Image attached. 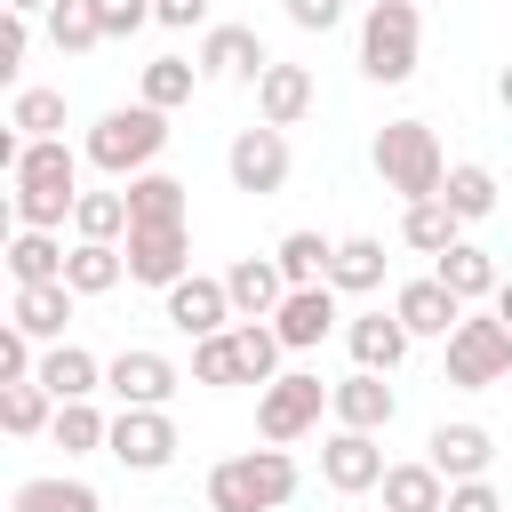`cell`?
<instances>
[{"label": "cell", "instance_id": "2e32d148", "mask_svg": "<svg viewBox=\"0 0 512 512\" xmlns=\"http://www.w3.org/2000/svg\"><path fill=\"white\" fill-rule=\"evenodd\" d=\"M336 320H344V312H336V288H328V280L288 288V296H280V312H272V328H280V344H288V352H312L320 336H336Z\"/></svg>", "mask_w": 512, "mask_h": 512}, {"label": "cell", "instance_id": "83f0119b", "mask_svg": "<svg viewBox=\"0 0 512 512\" xmlns=\"http://www.w3.org/2000/svg\"><path fill=\"white\" fill-rule=\"evenodd\" d=\"M8 512H104V496L88 480H72V472H40V480H16Z\"/></svg>", "mask_w": 512, "mask_h": 512}, {"label": "cell", "instance_id": "52a82bcc", "mask_svg": "<svg viewBox=\"0 0 512 512\" xmlns=\"http://www.w3.org/2000/svg\"><path fill=\"white\" fill-rule=\"evenodd\" d=\"M320 408H328V384L312 376V368H280L272 384H256V432L264 440H304V432H320Z\"/></svg>", "mask_w": 512, "mask_h": 512}, {"label": "cell", "instance_id": "6da1fadb", "mask_svg": "<svg viewBox=\"0 0 512 512\" xmlns=\"http://www.w3.org/2000/svg\"><path fill=\"white\" fill-rule=\"evenodd\" d=\"M80 160L88 152H72L64 136H24V152H16V168H8V208H16V224H40V232H64V216L80 208Z\"/></svg>", "mask_w": 512, "mask_h": 512}, {"label": "cell", "instance_id": "681fc988", "mask_svg": "<svg viewBox=\"0 0 512 512\" xmlns=\"http://www.w3.org/2000/svg\"><path fill=\"white\" fill-rule=\"evenodd\" d=\"M0 8H16V16H48V0H0Z\"/></svg>", "mask_w": 512, "mask_h": 512}, {"label": "cell", "instance_id": "bcb514c9", "mask_svg": "<svg viewBox=\"0 0 512 512\" xmlns=\"http://www.w3.org/2000/svg\"><path fill=\"white\" fill-rule=\"evenodd\" d=\"M448 512H504V496L488 480H448Z\"/></svg>", "mask_w": 512, "mask_h": 512}, {"label": "cell", "instance_id": "836d02e7", "mask_svg": "<svg viewBox=\"0 0 512 512\" xmlns=\"http://www.w3.org/2000/svg\"><path fill=\"white\" fill-rule=\"evenodd\" d=\"M48 432H56L64 456H96V448L112 440V416H104L96 400H56V424H48Z\"/></svg>", "mask_w": 512, "mask_h": 512}, {"label": "cell", "instance_id": "cb8c5ba5", "mask_svg": "<svg viewBox=\"0 0 512 512\" xmlns=\"http://www.w3.org/2000/svg\"><path fill=\"white\" fill-rule=\"evenodd\" d=\"M384 240L376 232H352V240H336V256H328V288L336 296H376L384 288Z\"/></svg>", "mask_w": 512, "mask_h": 512}, {"label": "cell", "instance_id": "44dd1931", "mask_svg": "<svg viewBox=\"0 0 512 512\" xmlns=\"http://www.w3.org/2000/svg\"><path fill=\"white\" fill-rule=\"evenodd\" d=\"M424 456H432L448 480H488V464H496V440H488V424H432Z\"/></svg>", "mask_w": 512, "mask_h": 512}, {"label": "cell", "instance_id": "ffe728a7", "mask_svg": "<svg viewBox=\"0 0 512 512\" xmlns=\"http://www.w3.org/2000/svg\"><path fill=\"white\" fill-rule=\"evenodd\" d=\"M312 104H320V80H312V64H264V80H256V120H272V128H296Z\"/></svg>", "mask_w": 512, "mask_h": 512}, {"label": "cell", "instance_id": "7a4b0ae2", "mask_svg": "<svg viewBox=\"0 0 512 512\" xmlns=\"http://www.w3.org/2000/svg\"><path fill=\"white\" fill-rule=\"evenodd\" d=\"M288 496H296V456L280 440L208 464V512H280Z\"/></svg>", "mask_w": 512, "mask_h": 512}, {"label": "cell", "instance_id": "4fadbf2b", "mask_svg": "<svg viewBox=\"0 0 512 512\" xmlns=\"http://www.w3.org/2000/svg\"><path fill=\"white\" fill-rule=\"evenodd\" d=\"M320 480H328L336 496H368V488H384V448H376V432L336 424V432L320 440Z\"/></svg>", "mask_w": 512, "mask_h": 512}, {"label": "cell", "instance_id": "3957f363", "mask_svg": "<svg viewBox=\"0 0 512 512\" xmlns=\"http://www.w3.org/2000/svg\"><path fill=\"white\" fill-rule=\"evenodd\" d=\"M80 152H88V168H104V176H120V184H128V176H144V168L168 152V112H160V104H144V96H136V104H112V112L88 128V144H80Z\"/></svg>", "mask_w": 512, "mask_h": 512}, {"label": "cell", "instance_id": "f35d334b", "mask_svg": "<svg viewBox=\"0 0 512 512\" xmlns=\"http://www.w3.org/2000/svg\"><path fill=\"white\" fill-rule=\"evenodd\" d=\"M128 192H80V208H72V232L80 240H128Z\"/></svg>", "mask_w": 512, "mask_h": 512}, {"label": "cell", "instance_id": "8fae6325", "mask_svg": "<svg viewBox=\"0 0 512 512\" xmlns=\"http://www.w3.org/2000/svg\"><path fill=\"white\" fill-rule=\"evenodd\" d=\"M128 280L136 288H176L192 272V224H128Z\"/></svg>", "mask_w": 512, "mask_h": 512}, {"label": "cell", "instance_id": "60d3db41", "mask_svg": "<svg viewBox=\"0 0 512 512\" xmlns=\"http://www.w3.org/2000/svg\"><path fill=\"white\" fill-rule=\"evenodd\" d=\"M16 376H40V336H24L16 320L0 328V384H16Z\"/></svg>", "mask_w": 512, "mask_h": 512}, {"label": "cell", "instance_id": "b9f144b4", "mask_svg": "<svg viewBox=\"0 0 512 512\" xmlns=\"http://www.w3.org/2000/svg\"><path fill=\"white\" fill-rule=\"evenodd\" d=\"M96 24H104V40H128L152 24V0H96Z\"/></svg>", "mask_w": 512, "mask_h": 512}, {"label": "cell", "instance_id": "d4e9b609", "mask_svg": "<svg viewBox=\"0 0 512 512\" xmlns=\"http://www.w3.org/2000/svg\"><path fill=\"white\" fill-rule=\"evenodd\" d=\"M384 512H448V472L432 456L384 464Z\"/></svg>", "mask_w": 512, "mask_h": 512}, {"label": "cell", "instance_id": "4dcf8cb0", "mask_svg": "<svg viewBox=\"0 0 512 512\" xmlns=\"http://www.w3.org/2000/svg\"><path fill=\"white\" fill-rule=\"evenodd\" d=\"M120 192H128V216H136V224H184V184H176L168 168H144V176H128Z\"/></svg>", "mask_w": 512, "mask_h": 512}, {"label": "cell", "instance_id": "5bb4252c", "mask_svg": "<svg viewBox=\"0 0 512 512\" xmlns=\"http://www.w3.org/2000/svg\"><path fill=\"white\" fill-rule=\"evenodd\" d=\"M192 64H200V80H248V88H256L272 56H264L256 24H208V32H200V56H192Z\"/></svg>", "mask_w": 512, "mask_h": 512}, {"label": "cell", "instance_id": "4316f807", "mask_svg": "<svg viewBox=\"0 0 512 512\" xmlns=\"http://www.w3.org/2000/svg\"><path fill=\"white\" fill-rule=\"evenodd\" d=\"M64 280H72L80 296H112V288L128 280V248H120V240H72Z\"/></svg>", "mask_w": 512, "mask_h": 512}, {"label": "cell", "instance_id": "d590c367", "mask_svg": "<svg viewBox=\"0 0 512 512\" xmlns=\"http://www.w3.org/2000/svg\"><path fill=\"white\" fill-rule=\"evenodd\" d=\"M440 200H448L464 224H480V216H496V176H488L480 160H448V184H440Z\"/></svg>", "mask_w": 512, "mask_h": 512}, {"label": "cell", "instance_id": "7402d4cb", "mask_svg": "<svg viewBox=\"0 0 512 512\" xmlns=\"http://www.w3.org/2000/svg\"><path fill=\"white\" fill-rule=\"evenodd\" d=\"M224 288H232V312L240 320H272L280 296H288V272H280V256H240L224 272Z\"/></svg>", "mask_w": 512, "mask_h": 512}, {"label": "cell", "instance_id": "1f68e13d", "mask_svg": "<svg viewBox=\"0 0 512 512\" xmlns=\"http://www.w3.org/2000/svg\"><path fill=\"white\" fill-rule=\"evenodd\" d=\"M0 424H8L16 440L48 432V424H56V392H48L40 376H16V384H0Z\"/></svg>", "mask_w": 512, "mask_h": 512}, {"label": "cell", "instance_id": "484cf974", "mask_svg": "<svg viewBox=\"0 0 512 512\" xmlns=\"http://www.w3.org/2000/svg\"><path fill=\"white\" fill-rule=\"evenodd\" d=\"M400 240H408L416 256H448V248L464 240V216H456L440 192H432V200H408V208H400Z\"/></svg>", "mask_w": 512, "mask_h": 512}, {"label": "cell", "instance_id": "ba28073f", "mask_svg": "<svg viewBox=\"0 0 512 512\" xmlns=\"http://www.w3.org/2000/svg\"><path fill=\"white\" fill-rule=\"evenodd\" d=\"M176 384H184V368H176L168 352H152V344H120V352L104 360V392H112L120 408H168Z\"/></svg>", "mask_w": 512, "mask_h": 512}, {"label": "cell", "instance_id": "f546056e", "mask_svg": "<svg viewBox=\"0 0 512 512\" xmlns=\"http://www.w3.org/2000/svg\"><path fill=\"white\" fill-rule=\"evenodd\" d=\"M432 272H440L464 304H488V296H496V280H504V272H496V256H488L480 240H456L448 256H432Z\"/></svg>", "mask_w": 512, "mask_h": 512}, {"label": "cell", "instance_id": "f1b7e54d", "mask_svg": "<svg viewBox=\"0 0 512 512\" xmlns=\"http://www.w3.org/2000/svg\"><path fill=\"white\" fill-rule=\"evenodd\" d=\"M64 256H72V248H64L56 232H40V224H16V232H8V280H16V288H24V280H64Z\"/></svg>", "mask_w": 512, "mask_h": 512}, {"label": "cell", "instance_id": "ac0fdd59", "mask_svg": "<svg viewBox=\"0 0 512 512\" xmlns=\"http://www.w3.org/2000/svg\"><path fill=\"white\" fill-rule=\"evenodd\" d=\"M72 304H80V288H72V280H24V288L8 296V320H16L24 336H40V344H64Z\"/></svg>", "mask_w": 512, "mask_h": 512}, {"label": "cell", "instance_id": "e575fe53", "mask_svg": "<svg viewBox=\"0 0 512 512\" xmlns=\"http://www.w3.org/2000/svg\"><path fill=\"white\" fill-rule=\"evenodd\" d=\"M192 80H200V64H192V56H152V64L136 72V96H144V104H160V112H176V104H192Z\"/></svg>", "mask_w": 512, "mask_h": 512}, {"label": "cell", "instance_id": "ab89813d", "mask_svg": "<svg viewBox=\"0 0 512 512\" xmlns=\"http://www.w3.org/2000/svg\"><path fill=\"white\" fill-rule=\"evenodd\" d=\"M272 256H280L288 288H312V280H328V256H336V240H320V232H288Z\"/></svg>", "mask_w": 512, "mask_h": 512}, {"label": "cell", "instance_id": "7dc6e473", "mask_svg": "<svg viewBox=\"0 0 512 512\" xmlns=\"http://www.w3.org/2000/svg\"><path fill=\"white\" fill-rule=\"evenodd\" d=\"M488 304H496V320L512 328V280H496V296H488Z\"/></svg>", "mask_w": 512, "mask_h": 512}, {"label": "cell", "instance_id": "5b68a950", "mask_svg": "<svg viewBox=\"0 0 512 512\" xmlns=\"http://www.w3.org/2000/svg\"><path fill=\"white\" fill-rule=\"evenodd\" d=\"M416 48H424L416 0H368V8H360V72H368L376 88L416 80Z\"/></svg>", "mask_w": 512, "mask_h": 512}, {"label": "cell", "instance_id": "603a6c76", "mask_svg": "<svg viewBox=\"0 0 512 512\" xmlns=\"http://www.w3.org/2000/svg\"><path fill=\"white\" fill-rule=\"evenodd\" d=\"M40 384L56 392V400H96L104 392V360L88 352V344H40Z\"/></svg>", "mask_w": 512, "mask_h": 512}, {"label": "cell", "instance_id": "f907efd6", "mask_svg": "<svg viewBox=\"0 0 512 512\" xmlns=\"http://www.w3.org/2000/svg\"><path fill=\"white\" fill-rule=\"evenodd\" d=\"M504 392H512V384H504Z\"/></svg>", "mask_w": 512, "mask_h": 512}, {"label": "cell", "instance_id": "8992f818", "mask_svg": "<svg viewBox=\"0 0 512 512\" xmlns=\"http://www.w3.org/2000/svg\"><path fill=\"white\" fill-rule=\"evenodd\" d=\"M448 384L456 392H488V384H512V328L488 312H464L448 328Z\"/></svg>", "mask_w": 512, "mask_h": 512}, {"label": "cell", "instance_id": "e0dca14e", "mask_svg": "<svg viewBox=\"0 0 512 512\" xmlns=\"http://www.w3.org/2000/svg\"><path fill=\"white\" fill-rule=\"evenodd\" d=\"M392 312L408 320V336H440V344H448V328H456L472 304H464V296H456L440 272H424V280H408V288L392 296Z\"/></svg>", "mask_w": 512, "mask_h": 512}, {"label": "cell", "instance_id": "74e56055", "mask_svg": "<svg viewBox=\"0 0 512 512\" xmlns=\"http://www.w3.org/2000/svg\"><path fill=\"white\" fill-rule=\"evenodd\" d=\"M8 128L16 136H64V88H16L8 96Z\"/></svg>", "mask_w": 512, "mask_h": 512}, {"label": "cell", "instance_id": "9c48e42d", "mask_svg": "<svg viewBox=\"0 0 512 512\" xmlns=\"http://www.w3.org/2000/svg\"><path fill=\"white\" fill-rule=\"evenodd\" d=\"M176 416L168 408H120L112 416V440H104V456L120 464V472H168L176 464Z\"/></svg>", "mask_w": 512, "mask_h": 512}, {"label": "cell", "instance_id": "9a60e30c", "mask_svg": "<svg viewBox=\"0 0 512 512\" xmlns=\"http://www.w3.org/2000/svg\"><path fill=\"white\" fill-rule=\"evenodd\" d=\"M328 416H336V424H352V432H384V424L400 416V392H392L376 368H352V376H336V384H328Z\"/></svg>", "mask_w": 512, "mask_h": 512}, {"label": "cell", "instance_id": "7c38bea8", "mask_svg": "<svg viewBox=\"0 0 512 512\" xmlns=\"http://www.w3.org/2000/svg\"><path fill=\"white\" fill-rule=\"evenodd\" d=\"M160 320L176 328V336H216V328H232L240 312H232V288L224 280H208V272H184L176 288H160Z\"/></svg>", "mask_w": 512, "mask_h": 512}, {"label": "cell", "instance_id": "f6af8a7d", "mask_svg": "<svg viewBox=\"0 0 512 512\" xmlns=\"http://www.w3.org/2000/svg\"><path fill=\"white\" fill-rule=\"evenodd\" d=\"M24 48H32V16H16V8H8V32H0V72H8V80L24 72Z\"/></svg>", "mask_w": 512, "mask_h": 512}, {"label": "cell", "instance_id": "30bf717a", "mask_svg": "<svg viewBox=\"0 0 512 512\" xmlns=\"http://www.w3.org/2000/svg\"><path fill=\"white\" fill-rule=\"evenodd\" d=\"M224 168H232V184L240 192H256V200H272L280 184H288V128H272V120H256V128H240L232 144H224Z\"/></svg>", "mask_w": 512, "mask_h": 512}, {"label": "cell", "instance_id": "c3c4849f", "mask_svg": "<svg viewBox=\"0 0 512 512\" xmlns=\"http://www.w3.org/2000/svg\"><path fill=\"white\" fill-rule=\"evenodd\" d=\"M496 104H504V112H512V64H504V72H496Z\"/></svg>", "mask_w": 512, "mask_h": 512}, {"label": "cell", "instance_id": "d6986e66", "mask_svg": "<svg viewBox=\"0 0 512 512\" xmlns=\"http://www.w3.org/2000/svg\"><path fill=\"white\" fill-rule=\"evenodd\" d=\"M344 344H352V368H376V376H392L400 360H408V320L400 312H352L344 320Z\"/></svg>", "mask_w": 512, "mask_h": 512}, {"label": "cell", "instance_id": "d6a6232c", "mask_svg": "<svg viewBox=\"0 0 512 512\" xmlns=\"http://www.w3.org/2000/svg\"><path fill=\"white\" fill-rule=\"evenodd\" d=\"M192 384H208V392L248 384V360H240V336H232V328H216V336L192 344Z\"/></svg>", "mask_w": 512, "mask_h": 512}, {"label": "cell", "instance_id": "277c9868", "mask_svg": "<svg viewBox=\"0 0 512 512\" xmlns=\"http://www.w3.org/2000/svg\"><path fill=\"white\" fill-rule=\"evenodd\" d=\"M368 160H376L384 192H400V208H408V200H432V192L448 184V152H440L432 120H384Z\"/></svg>", "mask_w": 512, "mask_h": 512}, {"label": "cell", "instance_id": "ee69618b", "mask_svg": "<svg viewBox=\"0 0 512 512\" xmlns=\"http://www.w3.org/2000/svg\"><path fill=\"white\" fill-rule=\"evenodd\" d=\"M280 8H288L296 32H336L344 24V0H280Z\"/></svg>", "mask_w": 512, "mask_h": 512}, {"label": "cell", "instance_id": "8d00e7d4", "mask_svg": "<svg viewBox=\"0 0 512 512\" xmlns=\"http://www.w3.org/2000/svg\"><path fill=\"white\" fill-rule=\"evenodd\" d=\"M48 40H56L64 56H88V48H104L96 0H48Z\"/></svg>", "mask_w": 512, "mask_h": 512}, {"label": "cell", "instance_id": "7bdbcfd3", "mask_svg": "<svg viewBox=\"0 0 512 512\" xmlns=\"http://www.w3.org/2000/svg\"><path fill=\"white\" fill-rule=\"evenodd\" d=\"M216 0H152V24H168V32H208L216 16H208Z\"/></svg>", "mask_w": 512, "mask_h": 512}]
</instances>
